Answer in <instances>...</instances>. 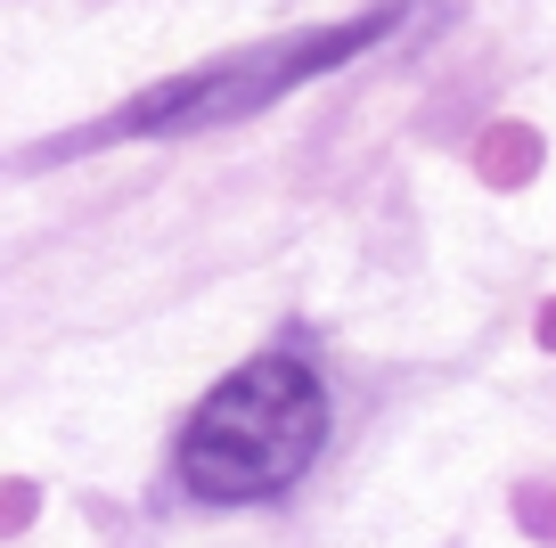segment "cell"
Wrapping results in <instances>:
<instances>
[{"label":"cell","mask_w":556,"mask_h":548,"mask_svg":"<svg viewBox=\"0 0 556 548\" xmlns=\"http://www.w3.org/2000/svg\"><path fill=\"white\" fill-rule=\"evenodd\" d=\"M328 443V385L303 352H262L205 394L180 434V483L213 508L278 499Z\"/></svg>","instance_id":"6da1fadb"},{"label":"cell","mask_w":556,"mask_h":548,"mask_svg":"<svg viewBox=\"0 0 556 548\" xmlns=\"http://www.w3.org/2000/svg\"><path fill=\"white\" fill-rule=\"evenodd\" d=\"M393 25H401V9H368V17H352V25H312V34L238 50V58H222V66L173 74L164 90L123 107V132H205V123H238V115H254V107L303 90L312 74H336L344 58H361L368 41H384Z\"/></svg>","instance_id":"7a4b0ae2"}]
</instances>
